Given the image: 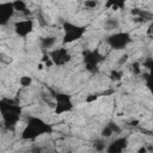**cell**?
Returning a JSON list of instances; mask_svg holds the SVG:
<instances>
[{
    "label": "cell",
    "instance_id": "obj_1",
    "mask_svg": "<svg viewBox=\"0 0 153 153\" xmlns=\"http://www.w3.org/2000/svg\"><path fill=\"white\" fill-rule=\"evenodd\" d=\"M23 110L19 103L13 98H0V115L4 127L7 130H13L20 121Z\"/></svg>",
    "mask_w": 153,
    "mask_h": 153
},
{
    "label": "cell",
    "instance_id": "obj_2",
    "mask_svg": "<svg viewBox=\"0 0 153 153\" xmlns=\"http://www.w3.org/2000/svg\"><path fill=\"white\" fill-rule=\"evenodd\" d=\"M53 131H54V128L41 117L29 116L26 121V126L22 130L20 137L24 141H33L37 137L44 134H51Z\"/></svg>",
    "mask_w": 153,
    "mask_h": 153
},
{
    "label": "cell",
    "instance_id": "obj_3",
    "mask_svg": "<svg viewBox=\"0 0 153 153\" xmlns=\"http://www.w3.org/2000/svg\"><path fill=\"white\" fill-rule=\"evenodd\" d=\"M62 30H63V36H62V44L63 45L79 41L80 38L84 37V35L87 31L86 26L72 23L69 20H65L62 23Z\"/></svg>",
    "mask_w": 153,
    "mask_h": 153
},
{
    "label": "cell",
    "instance_id": "obj_4",
    "mask_svg": "<svg viewBox=\"0 0 153 153\" xmlns=\"http://www.w3.org/2000/svg\"><path fill=\"white\" fill-rule=\"evenodd\" d=\"M131 42V36L127 31H116L106 37V44L114 50H123Z\"/></svg>",
    "mask_w": 153,
    "mask_h": 153
},
{
    "label": "cell",
    "instance_id": "obj_5",
    "mask_svg": "<svg viewBox=\"0 0 153 153\" xmlns=\"http://www.w3.org/2000/svg\"><path fill=\"white\" fill-rule=\"evenodd\" d=\"M82 60L86 69L91 73H96L98 71V66L105 60V57L98 49H87L82 51Z\"/></svg>",
    "mask_w": 153,
    "mask_h": 153
},
{
    "label": "cell",
    "instance_id": "obj_6",
    "mask_svg": "<svg viewBox=\"0 0 153 153\" xmlns=\"http://www.w3.org/2000/svg\"><path fill=\"white\" fill-rule=\"evenodd\" d=\"M54 99H55L54 112L56 115H62L65 112H69L74 108L73 102H72V97L67 93L55 92L54 93Z\"/></svg>",
    "mask_w": 153,
    "mask_h": 153
},
{
    "label": "cell",
    "instance_id": "obj_7",
    "mask_svg": "<svg viewBox=\"0 0 153 153\" xmlns=\"http://www.w3.org/2000/svg\"><path fill=\"white\" fill-rule=\"evenodd\" d=\"M50 60L53 61L54 66H65L67 65L71 60H72V55L71 53L67 50V48L65 47H60V48H55V49H50L49 51H47Z\"/></svg>",
    "mask_w": 153,
    "mask_h": 153
},
{
    "label": "cell",
    "instance_id": "obj_8",
    "mask_svg": "<svg viewBox=\"0 0 153 153\" xmlns=\"http://www.w3.org/2000/svg\"><path fill=\"white\" fill-rule=\"evenodd\" d=\"M13 30L18 37L25 38L33 31V20L32 19L17 20L13 25Z\"/></svg>",
    "mask_w": 153,
    "mask_h": 153
},
{
    "label": "cell",
    "instance_id": "obj_9",
    "mask_svg": "<svg viewBox=\"0 0 153 153\" xmlns=\"http://www.w3.org/2000/svg\"><path fill=\"white\" fill-rule=\"evenodd\" d=\"M14 14V8L12 1L0 2V26H5L10 23L11 18Z\"/></svg>",
    "mask_w": 153,
    "mask_h": 153
},
{
    "label": "cell",
    "instance_id": "obj_10",
    "mask_svg": "<svg viewBox=\"0 0 153 153\" xmlns=\"http://www.w3.org/2000/svg\"><path fill=\"white\" fill-rule=\"evenodd\" d=\"M127 146H128V137L121 136L111 141L109 145H106L105 151L108 153H122L123 151H126Z\"/></svg>",
    "mask_w": 153,
    "mask_h": 153
},
{
    "label": "cell",
    "instance_id": "obj_11",
    "mask_svg": "<svg viewBox=\"0 0 153 153\" xmlns=\"http://www.w3.org/2000/svg\"><path fill=\"white\" fill-rule=\"evenodd\" d=\"M131 14L135 17L136 22H151L152 20V13L146 10H140V8H134L131 10Z\"/></svg>",
    "mask_w": 153,
    "mask_h": 153
},
{
    "label": "cell",
    "instance_id": "obj_12",
    "mask_svg": "<svg viewBox=\"0 0 153 153\" xmlns=\"http://www.w3.org/2000/svg\"><path fill=\"white\" fill-rule=\"evenodd\" d=\"M127 1H128V0H106V2H105V8H108V10H114V11L124 10Z\"/></svg>",
    "mask_w": 153,
    "mask_h": 153
},
{
    "label": "cell",
    "instance_id": "obj_13",
    "mask_svg": "<svg viewBox=\"0 0 153 153\" xmlns=\"http://www.w3.org/2000/svg\"><path fill=\"white\" fill-rule=\"evenodd\" d=\"M41 48L42 50H44V53L49 51L55 44H56V37L55 36H47V37H43L41 38Z\"/></svg>",
    "mask_w": 153,
    "mask_h": 153
},
{
    "label": "cell",
    "instance_id": "obj_14",
    "mask_svg": "<svg viewBox=\"0 0 153 153\" xmlns=\"http://www.w3.org/2000/svg\"><path fill=\"white\" fill-rule=\"evenodd\" d=\"M12 5H13V8H14V12H20V13H24V14L29 13L27 4L25 2V0H14V1H12Z\"/></svg>",
    "mask_w": 153,
    "mask_h": 153
},
{
    "label": "cell",
    "instance_id": "obj_15",
    "mask_svg": "<svg viewBox=\"0 0 153 153\" xmlns=\"http://www.w3.org/2000/svg\"><path fill=\"white\" fill-rule=\"evenodd\" d=\"M120 27V22L117 18H108L104 22V29L108 31H112V30H117Z\"/></svg>",
    "mask_w": 153,
    "mask_h": 153
},
{
    "label": "cell",
    "instance_id": "obj_16",
    "mask_svg": "<svg viewBox=\"0 0 153 153\" xmlns=\"http://www.w3.org/2000/svg\"><path fill=\"white\" fill-rule=\"evenodd\" d=\"M93 148H94L97 152H103V151H105V148H106V141H105V139L100 136L99 139L94 140V142H93Z\"/></svg>",
    "mask_w": 153,
    "mask_h": 153
},
{
    "label": "cell",
    "instance_id": "obj_17",
    "mask_svg": "<svg viewBox=\"0 0 153 153\" xmlns=\"http://www.w3.org/2000/svg\"><path fill=\"white\" fill-rule=\"evenodd\" d=\"M122 76H123V72L121 71V69H112L111 72H110V74H109V78H110V80H112V81H120L121 79H122Z\"/></svg>",
    "mask_w": 153,
    "mask_h": 153
},
{
    "label": "cell",
    "instance_id": "obj_18",
    "mask_svg": "<svg viewBox=\"0 0 153 153\" xmlns=\"http://www.w3.org/2000/svg\"><path fill=\"white\" fill-rule=\"evenodd\" d=\"M31 84H32V78L31 76H29V75H22L19 78V85L22 87H29V86H31Z\"/></svg>",
    "mask_w": 153,
    "mask_h": 153
},
{
    "label": "cell",
    "instance_id": "obj_19",
    "mask_svg": "<svg viewBox=\"0 0 153 153\" xmlns=\"http://www.w3.org/2000/svg\"><path fill=\"white\" fill-rule=\"evenodd\" d=\"M99 5V0H84V6L88 10H93Z\"/></svg>",
    "mask_w": 153,
    "mask_h": 153
},
{
    "label": "cell",
    "instance_id": "obj_20",
    "mask_svg": "<svg viewBox=\"0 0 153 153\" xmlns=\"http://www.w3.org/2000/svg\"><path fill=\"white\" fill-rule=\"evenodd\" d=\"M114 135V133H112V130H111V128L106 124L103 129H102V131H100V136L102 137H104V139H108V137H110V136H112Z\"/></svg>",
    "mask_w": 153,
    "mask_h": 153
},
{
    "label": "cell",
    "instance_id": "obj_21",
    "mask_svg": "<svg viewBox=\"0 0 153 153\" xmlns=\"http://www.w3.org/2000/svg\"><path fill=\"white\" fill-rule=\"evenodd\" d=\"M108 126L111 128V130H112V133L114 134H120L121 131H122V129L118 127V124L117 123H115V122H109L108 123Z\"/></svg>",
    "mask_w": 153,
    "mask_h": 153
},
{
    "label": "cell",
    "instance_id": "obj_22",
    "mask_svg": "<svg viewBox=\"0 0 153 153\" xmlns=\"http://www.w3.org/2000/svg\"><path fill=\"white\" fill-rule=\"evenodd\" d=\"M143 67H146L148 69V72L152 71V68H153V60H152V57H147L143 61Z\"/></svg>",
    "mask_w": 153,
    "mask_h": 153
},
{
    "label": "cell",
    "instance_id": "obj_23",
    "mask_svg": "<svg viewBox=\"0 0 153 153\" xmlns=\"http://www.w3.org/2000/svg\"><path fill=\"white\" fill-rule=\"evenodd\" d=\"M140 66H141V65H140L139 62H134V63L131 65V71H133L134 74H136V75L141 74V67H140Z\"/></svg>",
    "mask_w": 153,
    "mask_h": 153
},
{
    "label": "cell",
    "instance_id": "obj_24",
    "mask_svg": "<svg viewBox=\"0 0 153 153\" xmlns=\"http://www.w3.org/2000/svg\"><path fill=\"white\" fill-rule=\"evenodd\" d=\"M98 97H99L98 94H90V96H88V97L86 98V102H87V103H91V102L96 100V99H97Z\"/></svg>",
    "mask_w": 153,
    "mask_h": 153
},
{
    "label": "cell",
    "instance_id": "obj_25",
    "mask_svg": "<svg viewBox=\"0 0 153 153\" xmlns=\"http://www.w3.org/2000/svg\"><path fill=\"white\" fill-rule=\"evenodd\" d=\"M121 57H122V59L118 61V63H120V65H123V62H126V61L128 60V55H127V54H124V55H122Z\"/></svg>",
    "mask_w": 153,
    "mask_h": 153
},
{
    "label": "cell",
    "instance_id": "obj_26",
    "mask_svg": "<svg viewBox=\"0 0 153 153\" xmlns=\"http://www.w3.org/2000/svg\"><path fill=\"white\" fill-rule=\"evenodd\" d=\"M139 152H140V153H142V152L145 153V152H146V148H145V147H142V148H140V149H139Z\"/></svg>",
    "mask_w": 153,
    "mask_h": 153
}]
</instances>
